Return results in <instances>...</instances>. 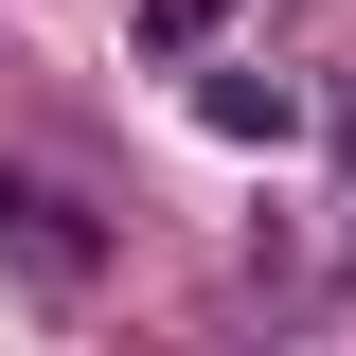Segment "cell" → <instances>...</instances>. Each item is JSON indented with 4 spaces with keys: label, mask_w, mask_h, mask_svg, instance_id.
<instances>
[{
    "label": "cell",
    "mask_w": 356,
    "mask_h": 356,
    "mask_svg": "<svg viewBox=\"0 0 356 356\" xmlns=\"http://www.w3.org/2000/svg\"><path fill=\"white\" fill-rule=\"evenodd\" d=\"M214 18H232V0H143V54H196Z\"/></svg>",
    "instance_id": "3957f363"
},
{
    "label": "cell",
    "mask_w": 356,
    "mask_h": 356,
    "mask_svg": "<svg viewBox=\"0 0 356 356\" xmlns=\"http://www.w3.org/2000/svg\"><path fill=\"white\" fill-rule=\"evenodd\" d=\"M0 250L36 267V285H107V214H89L72 178H36V161H0Z\"/></svg>",
    "instance_id": "6da1fadb"
},
{
    "label": "cell",
    "mask_w": 356,
    "mask_h": 356,
    "mask_svg": "<svg viewBox=\"0 0 356 356\" xmlns=\"http://www.w3.org/2000/svg\"><path fill=\"white\" fill-rule=\"evenodd\" d=\"M339 161H356V107H339Z\"/></svg>",
    "instance_id": "277c9868"
},
{
    "label": "cell",
    "mask_w": 356,
    "mask_h": 356,
    "mask_svg": "<svg viewBox=\"0 0 356 356\" xmlns=\"http://www.w3.org/2000/svg\"><path fill=\"white\" fill-rule=\"evenodd\" d=\"M196 125L214 143H303V89L285 72H196Z\"/></svg>",
    "instance_id": "7a4b0ae2"
}]
</instances>
